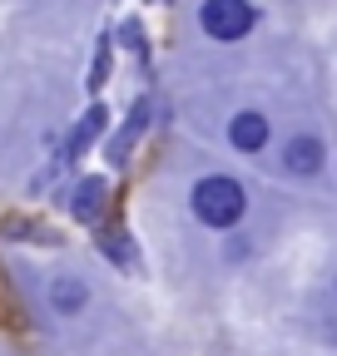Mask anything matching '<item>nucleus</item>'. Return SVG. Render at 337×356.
<instances>
[{
    "instance_id": "obj_1",
    "label": "nucleus",
    "mask_w": 337,
    "mask_h": 356,
    "mask_svg": "<svg viewBox=\"0 0 337 356\" xmlns=\"http://www.w3.org/2000/svg\"><path fill=\"white\" fill-rule=\"evenodd\" d=\"M189 208H194V218L203 222V228H219V233H224V228H233V222L243 218L248 193H243L238 178H228V173H208V178H198V184H194Z\"/></svg>"
},
{
    "instance_id": "obj_2",
    "label": "nucleus",
    "mask_w": 337,
    "mask_h": 356,
    "mask_svg": "<svg viewBox=\"0 0 337 356\" xmlns=\"http://www.w3.org/2000/svg\"><path fill=\"white\" fill-rule=\"evenodd\" d=\"M198 25H203L208 40L238 44L253 25H258V10H253L248 0H203V6H198Z\"/></svg>"
},
{
    "instance_id": "obj_3",
    "label": "nucleus",
    "mask_w": 337,
    "mask_h": 356,
    "mask_svg": "<svg viewBox=\"0 0 337 356\" xmlns=\"http://www.w3.org/2000/svg\"><path fill=\"white\" fill-rule=\"evenodd\" d=\"M60 203L70 208V218H79V222H95V218L104 213V203H109V178H104V173L79 178L75 188H65V198H60Z\"/></svg>"
},
{
    "instance_id": "obj_4",
    "label": "nucleus",
    "mask_w": 337,
    "mask_h": 356,
    "mask_svg": "<svg viewBox=\"0 0 337 356\" xmlns=\"http://www.w3.org/2000/svg\"><path fill=\"white\" fill-rule=\"evenodd\" d=\"M109 129V109L104 104H90V109H84L79 119H75V129L65 134V144H60V163H75L84 149H90L95 139H100V134Z\"/></svg>"
},
{
    "instance_id": "obj_5",
    "label": "nucleus",
    "mask_w": 337,
    "mask_h": 356,
    "mask_svg": "<svg viewBox=\"0 0 337 356\" xmlns=\"http://www.w3.org/2000/svg\"><path fill=\"white\" fill-rule=\"evenodd\" d=\"M144 129H149V99L139 95V99H134V109H130V119H124V124H119V134H114V139L104 144V154H109V163H124V159H130Z\"/></svg>"
},
{
    "instance_id": "obj_6",
    "label": "nucleus",
    "mask_w": 337,
    "mask_h": 356,
    "mask_svg": "<svg viewBox=\"0 0 337 356\" xmlns=\"http://www.w3.org/2000/svg\"><path fill=\"white\" fill-rule=\"evenodd\" d=\"M322 159H327V149H322L318 134H298V139H288V149H283V168L298 173V178H313L322 168Z\"/></svg>"
},
{
    "instance_id": "obj_7",
    "label": "nucleus",
    "mask_w": 337,
    "mask_h": 356,
    "mask_svg": "<svg viewBox=\"0 0 337 356\" xmlns=\"http://www.w3.org/2000/svg\"><path fill=\"white\" fill-rule=\"evenodd\" d=\"M228 144H233L238 154H258V149H268V119H263L258 109L233 114V119H228Z\"/></svg>"
},
{
    "instance_id": "obj_8",
    "label": "nucleus",
    "mask_w": 337,
    "mask_h": 356,
    "mask_svg": "<svg viewBox=\"0 0 337 356\" xmlns=\"http://www.w3.org/2000/svg\"><path fill=\"white\" fill-rule=\"evenodd\" d=\"M50 302H55V312H60V317H75V312H79L84 302H90V287H84L79 277H55Z\"/></svg>"
},
{
    "instance_id": "obj_9",
    "label": "nucleus",
    "mask_w": 337,
    "mask_h": 356,
    "mask_svg": "<svg viewBox=\"0 0 337 356\" xmlns=\"http://www.w3.org/2000/svg\"><path fill=\"white\" fill-rule=\"evenodd\" d=\"M109 60H114V35L104 30V35H100V44H95V65H90V79H84V84H90V95H100V89H104V79H109Z\"/></svg>"
},
{
    "instance_id": "obj_10",
    "label": "nucleus",
    "mask_w": 337,
    "mask_h": 356,
    "mask_svg": "<svg viewBox=\"0 0 337 356\" xmlns=\"http://www.w3.org/2000/svg\"><path fill=\"white\" fill-rule=\"evenodd\" d=\"M119 44H124V50H134L139 65L149 70V40H144V25H139V20H124V25H119Z\"/></svg>"
},
{
    "instance_id": "obj_11",
    "label": "nucleus",
    "mask_w": 337,
    "mask_h": 356,
    "mask_svg": "<svg viewBox=\"0 0 337 356\" xmlns=\"http://www.w3.org/2000/svg\"><path fill=\"white\" fill-rule=\"evenodd\" d=\"M100 252H104V257H114V262H130V243H124V233H119V228L100 238Z\"/></svg>"
}]
</instances>
